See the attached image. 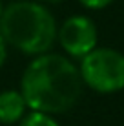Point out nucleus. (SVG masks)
<instances>
[{"instance_id":"obj_1","label":"nucleus","mask_w":124,"mask_h":126,"mask_svg":"<svg viewBox=\"0 0 124 126\" xmlns=\"http://www.w3.org/2000/svg\"><path fill=\"white\" fill-rule=\"evenodd\" d=\"M82 88L84 82L73 60L49 51L33 57L20 79V93L28 108L51 115L71 110Z\"/></svg>"},{"instance_id":"obj_2","label":"nucleus","mask_w":124,"mask_h":126,"mask_svg":"<svg viewBox=\"0 0 124 126\" xmlns=\"http://www.w3.org/2000/svg\"><path fill=\"white\" fill-rule=\"evenodd\" d=\"M57 20L37 0H15L0 15V35L7 46L37 57L48 53L57 40Z\"/></svg>"},{"instance_id":"obj_3","label":"nucleus","mask_w":124,"mask_h":126,"mask_svg":"<svg viewBox=\"0 0 124 126\" xmlns=\"http://www.w3.org/2000/svg\"><path fill=\"white\" fill-rule=\"evenodd\" d=\"M80 79L97 93L124 90V55L113 47H95L80 59Z\"/></svg>"},{"instance_id":"obj_4","label":"nucleus","mask_w":124,"mask_h":126,"mask_svg":"<svg viewBox=\"0 0 124 126\" xmlns=\"http://www.w3.org/2000/svg\"><path fill=\"white\" fill-rule=\"evenodd\" d=\"M57 38L62 49L73 59H82L97 47L99 31L97 26L86 15H73L66 18L57 29Z\"/></svg>"},{"instance_id":"obj_5","label":"nucleus","mask_w":124,"mask_h":126,"mask_svg":"<svg viewBox=\"0 0 124 126\" xmlns=\"http://www.w3.org/2000/svg\"><path fill=\"white\" fill-rule=\"evenodd\" d=\"M20 90H4L0 92V124H18V121L28 113Z\"/></svg>"},{"instance_id":"obj_6","label":"nucleus","mask_w":124,"mask_h":126,"mask_svg":"<svg viewBox=\"0 0 124 126\" xmlns=\"http://www.w3.org/2000/svg\"><path fill=\"white\" fill-rule=\"evenodd\" d=\"M18 126H60V124L51 113L28 110V113L18 121Z\"/></svg>"},{"instance_id":"obj_7","label":"nucleus","mask_w":124,"mask_h":126,"mask_svg":"<svg viewBox=\"0 0 124 126\" xmlns=\"http://www.w3.org/2000/svg\"><path fill=\"white\" fill-rule=\"evenodd\" d=\"M80 4H82L86 9H104V7H108L110 4L113 2V0H79Z\"/></svg>"},{"instance_id":"obj_8","label":"nucleus","mask_w":124,"mask_h":126,"mask_svg":"<svg viewBox=\"0 0 124 126\" xmlns=\"http://www.w3.org/2000/svg\"><path fill=\"white\" fill-rule=\"evenodd\" d=\"M7 62V42L4 40V37L0 35V68Z\"/></svg>"},{"instance_id":"obj_9","label":"nucleus","mask_w":124,"mask_h":126,"mask_svg":"<svg viewBox=\"0 0 124 126\" xmlns=\"http://www.w3.org/2000/svg\"><path fill=\"white\" fill-rule=\"evenodd\" d=\"M37 2H40V4L46 6V4H62L64 0H37Z\"/></svg>"},{"instance_id":"obj_10","label":"nucleus","mask_w":124,"mask_h":126,"mask_svg":"<svg viewBox=\"0 0 124 126\" xmlns=\"http://www.w3.org/2000/svg\"><path fill=\"white\" fill-rule=\"evenodd\" d=\"M2 9H4V6H2V0H0V15H2Z\"/></svg>"}]
</instances>
